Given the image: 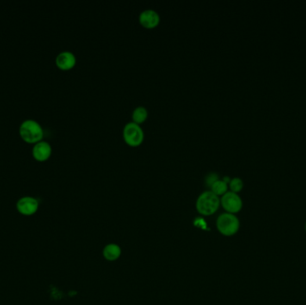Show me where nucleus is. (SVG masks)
<instances>
[{
	"label": "nucleus",
	"mask_w": 306,
	"mask_h": 305,
	"mask_svg": "<svg viewBox=\"0 0 306 305\" xmlns=\"http://www.w3.org/2000/svg\"><path fill=\"white\" fill-rule=\"evenodd\" d=\"M220 205L227 213L237 215L241 212L244 203L239 194L228 190L220 197Z\"/></svg>",
	"instance_id": "nucleus-5"
},
{
	"label": "nucleus",
	"mask_w": 306,
	"mask_h": 305,
	"mask_svg": "<svg viewBox=\"0 0 306 305\" xmlns=\"http://www.w3.org/2000/svg\"><path fill=\"white\" fill-rule=\"evenodd\" d=\"M209 188L213 193L218 195L219 197L220 196L221 197L228 191V183L225 182L223 179H218L211 184V186Z\"/></svg>",
	"instance_id": "nucleus-12"
},
{
	"label": "nucleus",
	"mask_w": 306,
	"mask_h": 305,
	"mask_svg": "<svg viewBox=\"0 0 306 305\" xmlns=\"http://www.w3.org/2000/svg\"><path fill=\"white\" fill-rule=\"evenodd\" d=\"M220 179V177H219V175L215 172H210L208 174V176H206V184L208 185V186H211V184H213L215 181L217 180Z\"/></svg>",
	"instance_id": "nucleus-14"
},
{
	"label": "nucleus",
	"mask_w": 306,
	"mask_h": 305,
	"mask_svg": "<svg viewBox=\"0 0 306 305\" xmlns=\"http://www.w3.org/2000/svg\"><path fill=\"white\" fill-rule=\"evenodd\" d=\"M39 201L33 196H23L16 202V209L22 216H33L39 209Z\"/></svg>",
	"instance_id": "nucleus-6"
},
{
	"label": "nucleus",
	"mask_w": 306,
	"mask_h": 305,
	"mask_svg": "<svg viewBox=\"0 0 306 305\" xmlns=\"http://www.w3.org/2000/svg\"><path fill=\"white\" fill-rule=\"evenodd\" d=\"M19 133L23 140L29 144H36L42 140L44 131L40 123L33 119H26L21 124Z\"/></svg>",
	"instance_id": "nucleus-3"
},
{
	"label": "nucleus",
	"mask_w": 306,
	"mask_h": 305,
	"mask_svg": "<svg viewBox=\"0 0 306 305\" xmlns=\"http://www.w3.org/2000/svg\"><path fill=\"white\" fill-rule=\"evenodd\" d=\"M244 181L240 177H238V176H236V177H233V178H231L230 182L228 183V189L231 192H233V193H236V194H239L242 190H243V188H244Z\"/></svg>",
	"instance_id": "nucleus-13"
},
{
	"label": "nucleus",
	"mask_w": 306,
	"mask_h": 305,
	"mask_svg": "<svg viewBox=\"0 0 306 305\" xmlns=\"http://www.w3.org/2000/svg\"><path fill=\"white\" fill-rule=\"evenodd\" d=\"M304 230H305V232H306V221H305V224H304Z\"/></svg>",
	"instance_id": "nucleus-15"
},
{
	"label": "nucleus",
	"mask_w": 306,
	"mask_h": 305,
	"mask_svg": "<svg viewBox=\"0 0 306 305\" xmlns=\"http://www.w3.org/2000/svg\"><path fill=\"white\" fill-rule=\"evenodd\" d=\"M123 138L130 146L136 147L144 142V130L139 124L134 122L126 123L123 128Z\"/></svg>",
	"instance_id": "nucleus-4"
},
{
	"label": "nucleus",
	"mask_w": 306,
	"mask_h": 305,
	"mask_svg": "<svg viewBox=\"0 0 306 305\" xmlns=\"http://www.w3.org/2000/svg\"><path fill=\"white\" fill-rule=\"evenodd\" d=\"M102 254L105 260H107L108 262H115L120 258V256L122 254V250L119 244H108L103 248Z\"/></svg>",
	"instance_id": "nucleus-10"
},
{
	"label": "nucleus",
	"mask_w": 306,
	"mask_h": 305,
	"mask_svg": "<svg viewBox=\"0 0 306 305\" xmlns=\"http://www.w3.org/2000/svg\"><path fill=\"white\" fill-rule=\"evenodd\" d=\"M216 227L224 237H233L240 229V220L238 216L225 212L218 217Z\"/></svg>",
	"instance_id": "nucleus-2"
},
{
	"label": "nucleus",
	"mask_w": 306,
	"mask_h": 305,
	"mask_svg": "<svg viewBox=\"0 0 306 305\" xmlns=\"http://www.w3.org/2000/svg\"><path fill=\"white\" fill-rule=\"evenodd\" d=\"M139 22L145 28L153 29L159 26L160 22V15L154 9L147 8L140 12L139 15Z\"/></svg>",
	"instance_id": "nucleus-7"
},
{
	"label": "nucleus",
	"mask_w": 306,
	"mask_h": 305,
	"mask_svg": "<svg viewBox=\"0 0 306 305\" xmlns=\"http://www.w3.org/2000/svg\"><path fill=\"white\" fill-rule=\"evenodd\" d=\"M148 115H149V113H148L147 108L144 106H138L133 109V113H132L133 122L140 125L147 119Z\"/></svg>",
	"instance_id": "nucleus-11"
},
{
	"label": "nucleus",
	"mask_w": 306,
	"mask_h": 305,
	"mask_svg": "<svg viewBox=\"0 0 306 305\" xmlns=\"http://www.w3.org/2000/svg\"><path fill=\"white\" fill-rule=\"evenodd\" d=\"M76 64V55L72 51H61L56 58V65L62 70L73 68Z\"/></svg>",
	"instance_id": "nucleus-9"
},
{
	"label": "nucleus",
	"mask_w": 306,
	"mask_h": 305,
	"mask_svg": "<svg viewBox=\"0 0 306 305\" xmlns=\"http://www.w3.org/2000/svg\"><path fill=\"white\" fill-rule=\"evenodd\" d=\"M52 153V147L51 144L46 140H40L34 144L33 148V157L39 161L47 160Z\"/></svg>",
	"instance_id": "nucleus-8"
},
{
	"label": "nucleus",
	"mask_w": 306,
	"mask_h": 305,
	"mask_svg": "<svg viewBox=\"0 0 306 305\" xmlns=\"http://www.w3.org/2000/svg\"><path fill=\"white\" fill-rule=\"evenodd\" d=\"M195 206L201 215H213L220 208V197L210 190L204 191L199 195Z\"/></svg>",
	"instance_id": "nucleus-1"
}]
</instances>
